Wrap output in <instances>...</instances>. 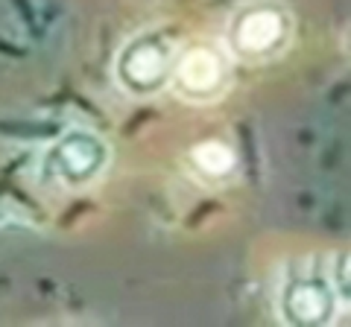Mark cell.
<instances>
[{"mask_svg": "<svg viewBox=\"0 0 351 327\" xmlns=\"http://www.w3.org/2000/svg\"><path fill=\"white\" fill-rule=\"evenodd\" d=\"M278 319L295 327H325L339 319L346 301L334 289L331 269L322 260H299L281 278L278 287Z\"/></svg>", "mask_w": 351, "mask_h": 327, "instance_id": "cell-4", "label": "cell"}, {"mask_svg": "<svg viewBox=\"0 0 351 327\" xmlns=\"http://www.w3.org/2000/svg\"><path fill=\"white\" fill-rule=\"evenodd\" d=\"M188 167L196 181L208 184V187H223L237 176L240 158L228 140L205 138L188 149Z\"/></svg>", "mask_w": 351, "mask_h": 327, "instance_id": "cell-6", "label": "cell"}, {"mask_svg": "<svg viewBox=\"0 0 351 327\" xmlns=\"http://www.w3.org/2000/svg\"><path fill=\"white\" fill-rule=\"evenodd\" d=\"M234 79V59L223 41H191L179 44L173 62L170 88L176 96L193 105H208L226 96Z\"/></svg>", "mask_w": 351, "mask_h": 327, "instance_id": "cell-5", "label": "cell"}, {"mask_svg": "<svg viewBox=\"0 0 351 327\" xmlns=\"http://www.w3.org/2000/svg\"><path fill=\"white\" fill-rule=\"evenodd\" d=\"M179 53L176 41L167 29H141L135 32L114 56V82L126 96L147 100L158 96L161 91L170 88L173 62Z\"/></svg>", "mask_w": 351, "mask_h": 327, "instance_id": "cell-3", "label": "cell"}, {"mask_svg": "<svg viewBox=\"0 0 351 327\" xmlns=\"http://www.w3.org/2000/svg\"><path fill=\"white\" fill-rule=\"evenodd\" d=\"M108 164H112L108 140L94 129L71 126L44 149L38 161V179L47 187L80 193L106 176Z\"/></svg>", "mask_w": 351, "mask_h": 327, "instance_id": "cell-1", "label": "cell"}, {"mask_svg": "<svg viewBox=\"0 0 351 327\" xmlns=\"http://www.w3.org/2000/svg\"><path fill=\"white\" fill-rule=\"evenodd\" d=\"M295 21L276 0H249L228 18L223 44L234 62L263 64L293 44Z\"/></svg>", "mask_w": 351, "mask_h": 327, "instance_id": "cell-2", "label": "cell"}]
</instances>
